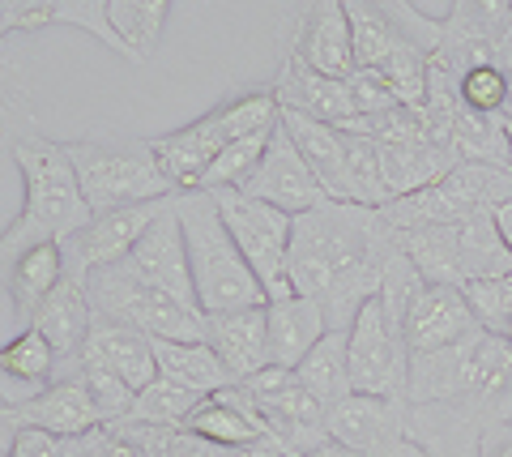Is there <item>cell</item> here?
<instances>
[{
    "label": "cell",
    "mask_w": 512,
    "mask_h": 457,
    "mask_svg": "<svg viewBox=\"0 0 512 457\" xmlns=\"http://www.w3.org/2000/svg\"><path fill=\"white\" fill-rule=\"evenodd\" d=\"M397 252V231L384 210L325 201L308 214H295L286 274L295 295L320 299L329 329H350L359 308L380 295Z\"/></svg>",
    "instance_id": "obj_1"
},
{
    "label": "cell",
    "mask_w": 512,
    "mask_h": 457,
    "mask_svg": "<svg viewBox=\"0 0 512 457\" xmlns=\"http://www.w3.org/2000/svg\"><path fill=\"white\" fill-rule=\"evenodd\" d=\"M13 163H18L26 201L22 214L0 231V270L35 244L73 240L94 218L82 197V184H77V171L64 154V141L18 137L13 141Z\"/></svg>",
    "instance_id": "obj_2"
},
{
    "label": "cell",
    "mask_w": 512,
    "mask_h": 457,
    "mask_svg": "<svg viewBox=\"0 0 512 457\" xmlns=\"http://www.w3.org/2000/svg\"><path fill=\"white\" fill-rule=\"evenodd\" d=\"M175 214H180V227H184L188 270H192V287H197V304L205 317L269 304L261 278L252 274V265L244 261V252H239L227 223H222L214 193L184 188V193H175Z\"/></svg>",
    "instance_id": "obj_3"
},
{
    "label": "cell",
    "mask_w": 512,
    "mask_h": 457,
    "mask_svg": "<svg viewBox=\"0 0 512 457\" xmlns=\"http://www.w3.org/2000/svg\"><path fill=\"white\" fill-rule=\"evenodd\" d=\"M64 154L77 171L90 214L141 206V201L175 197L180 188L167 180L163 163L154 159L150 137H77L64 141Z\"/></svg>",
    "instance_id": "obj_4"
},
{
    "label": "cell",
    "mask_w": 512,
    "mask_h": 457,
    "mask_svg": "<svg viewBox=\"0 0 512 457\" xmlns=\"http://www.w3.org/2000/svg\"><path fill=\"white\" fill-rule=\"evenodd\" d=\"M278 116H282V107L274 99V90L265 86V90L235 94V99L218 103L214 112H205L201 120H192L175 133L150 137V146H154V159L163 163L167 180L184 193V188H197V180L222 154V146H231L239 137H252V133L278 129Z\"/></svg>",
    "instance_id": "obj_5"
},
{
    "label": "cell",
    "mask_w": 512,
    "mask_h": 457,
    "mask_svg": "<svg viewBox=\"0 0 512 457\" xmlns=\"http://www.w3.org/2000/svg\"><path fill=\"white\" fill-rule=\"evenodd\" d=\"M86 299L94 321H116L146 338L167 342H205V312L175 304L167 291L141 278V270L128 257L86 274Z\"/></svg>",
    "instance_id": "obj_6"
},
{
    "label": "cell",
    "mask_w": 512,
    "mask_h": 457,
    "mask_svg": "<svg viewBox=\"0 0 512 457\" xmlns=\"http://www.w3.org/2000/svg\"><path fill=\"white\" fill-rule=\"evenodd\" d=\"M512 197V167H495V163H457L444 180L419 188L410 197H397L384 206L393 231L402 227H444V223H461L470 214L495 210L500 201Z\"/></svg>",
    "instance_id": "obj_7"
},
{
    "label": "cell",
    "mask_w": 512,
    "mask_h": 457,
    "mask_svg": "<svg viewBox=\"0 0 512 457\" xmlns=\"http://www.w3.org/2000/svg\"><path fill=\"white\" fill-rule=\"evenodd\" d=\"M214 201H218V214H222V223H227L231 240L239 244V252H244L252 274L261 278L265 299L295 295L291 274H286L295 218L274 210V206H265V201L248 197V193H239V188H218Z\"/></svg>",
    "instance_id": "obj_8"
},
{
    "label": "cell",
    "mask_w": 512,
    "mask_h": 457,
    "mask_svg": "<svg viewBox=\"0 0 512 457\" xmlns=\"http://www.w3.org/2000/svg\"><path fill=\"white\" fill-rule=\"evenodd\" d=\"M346 334H350V385H355V393L406 402V381H410L406 329L389 321L380 295L359 308V317L350 321Z\"/></svg>",
    "instance_id": "obj_9"
},
{
    "label": "cell",
    "mask_w": 512,
    "mask_h": 457,
    "mask_svg": "<svg viewBox=\"0 0 512 457\" xmlns=\"http://www.w3.org/2000/svg\"><path fill=\"white\" fill-rule=\"evenodd\" d=\"M355 39V65H384L397 47L436 52L444 26L410 5V0H342Z\"/></svg>",
    "instance_id": "obj_10"
},
{
    "label": "cell",
    "mask_w": 512,
    "mask_h": 457,
    "mask_svg": "<svg viewBox=\"0 0 512 457\" xmlns=\"http://www.w3.org/2000/svg\"><path fill=\"white\" fill-rule=\"evenodd\" d=\"M325 428L333 440L359 457H427L406 432V402L402 398H372L350 393L325 411Z\"/></svg>",
    "instance_id": "obj_11"
},
{
    "label": "cell",
    "mask_w": 512,
    "mask_h": 457,
    "mask_svg": "<svg viewBox=\"0 0 512 457\" xmlns=\"http://www.w3.org/2000/svg\"><path fill=\"white\" fill-rule=\"evenodd\" d=\"M239 193H248L256 201H265V206H274L282 214H308L316 206H325L329 193L320 188V180L312 176V167L303 163V154L295 150V141L286 137V129L278 124L274 137H269V146L261 154V163L248 171V180L239 184Z\"/></svg>",
    "instance_id": "obj_12"
},
{
    "label": "cell",
    "mask_w": 512,
    "mask_h": 457,
    "mask_svg": "<svg viewBox=\"0 0 512 457\" xmlns=\"http://www.w3.org/2000/svg\"><path fill=\"white\" fill-rule=\"evenodd\" d=\"M167 201L171 197L94 214L90 223L73 235V240H64V265H69V274H82L86 278L94 270H103V265H116L124 257H133V248L141 244V235L150 231L154 218L163 214Z\"/></svg>",
    "instance_id": "obj_13"
},
{
    "label": "cell",
    "mask_w": 512,
    "mask_h": 457,
    "mask_svg": "<svg viewBox=\"0 0 512 457\" xmlns=\"http://www.w3.org/2000/svg\"><path fill=\"white\" fill-rule=\"evenodd\" d=\"M141 270V278L154 282L158 291H167L175 304H184L192 312H201L197 304V287H192V270H188V244H184V227L175 214V197L163 206V214L150 223V231L141 235V244L128 257Z\"/></svg>",
    "instance_id": "obj_14"
},
{
    "label": "cell",
    "mask_w": 512,
    "mask_h": 457,
    "mask_svg": "<svg viewBox=\"0 0 512 457\" xmlns=\"http://www.w3.org/2000/svg\"><path fill=\"white\" fill-rule=\"evenodd\" d=\"M269 90H274L282 112H299V116L338 124V129H355L359 124L355 103H350V90H346L342 77L316 73L312 65H303L295 52H286L282 69H278L274 82H269Z\"/></svg>",
    "instance_id": "obj_15"
},
{
    "label": "cell",
    "mask_w": 512,
    "mask_h": 457,
    "mask_svg": "<svg viewBox=\"0 0 512 457\" xmlns=\"http://www.w3.org/2000/svg\"><path fill=\"white\" fill-rule=\"evenodd\" d=\"M291 52L312 65L316 73L325 77H346L355 73V39H350V18L342 0H308V9L299 13Z\"/></svg>",
    "instance_id": "obj_16"
},
{
    "label": "cell",
    "mask_w": 512,
    "mask_h": 457,
    "mask_svg": "<svg viewBox=\"0 0 512 457\" xmlns=\"http://www.w3.org/2000/svg\"><path fill=\"white\" fill-rule=\"evenodd\" d=\"M5 423L13 432L35 428V432L60 436V440H77V436H90L94 428H103V419H99V411H94L90 393H86V385L77 381V376H64V381L35 393L30 402L9 406Z\"/></svg>",
    "instance_id": "obj_17"
},
{
    "label": "cell",
    "mask_w": 512,
    "mask_h": 457,
    "mask_svg": "<svg viewBox=\"0 0 512 457\" xmlns=\"http://www.w3.org/2000/svg\"><path fill=\"white\" fill-rule=\"evenodd\" d=\"M406 346L410 355H423V351H440V346H453L461 338L478 334V317L470 312L466 295L461 287H419V295L410 299V312H406Z\"/></svg>",
    "instance_id": "obj_18"
},
{
    "label": "cell",
    "mask_w": 512,
    "mask_h": 457,
    "mask_svg": "<svg viewBox=\"0 0 512 457\" xmlns=\"http://www.w3.org/2000/svg\"><path fill=\"white\" fill-rule=\"evenodd\" d=\"M64 364L56 355V346L47 342L35 325L18 329L9 342H0V406H22L47 385L64 381Z\"/></svg>",
    "instance_id": "obj_19"
},
{
    "label": "cell",
    "mask_w": 512,
    "mask_h": 457,
    "mask_svg": "<svg viewBox=\"0 0 512 457\" xmlns=\"http://www.w3.org/2000/svg\"><path fill=\"white\" fill-rule=\"evenodd\" d=\"M90 325H94V312H90V299H86V278L64 274L60 287L47 295V304L39 308L35 329L56 346V355H60V364L69 376H77V364H82Z\"/></svg>",
    "instance_id": "obj_20"
},
{
    "label": "cell",
    "mask_w": 512,
    "mask_h": 457,
    "mask_svg": "<svg viewBox=\"0 0 512 457\" xmlns=\"http://www.w3.org/2000/svg\"><path fill=\"white\" fill-rule=\"evenodd\" d=\"M205 342L218 351L235 381L269 368V321L265 304L261 308H235V312H214L205 317Z\"/></svg>",
    "instance_id": "obj_21"
},
{
    "label": "cell",
    "mask_w": 512,
    "mask_h": 457,
    "mask_svg": "<svg viewBox=\"0 0 512 457\" xmlns=\"http://www.w3.org/2000/svg\"><path fill=\"white\" fill-rule=\"evenodd\" d=\"M380 150V171H384V193L389 201L397 197H410L419 188L444 180L461 159L453 150H444L436 137L423 133V137H410V141H384Z\"/></svg>",
    "instance_id": "obj_22"
},
{
    "label": "cell",
    "mask_w": 512,
    "mask_h": 457,
    "mask_svg": "<svg viewBox=\"0 0 512 457\" xmlns=\"http://www.w3.org/2000/svg\"><path fill=\"white\" fill-rule=\"evenodd\" d=\"M265 321H269V364H278V368H299V359L329 334L325 308L312 295L269 299Z\"/></svg>",
    "instance_id": "obj_23"
},
{
    "label": "cell",
    "mask_w": 512,
    "mask_h": 457,
    "mask_svg": "<svg viewBox=\"0 0 512 457\" xmlns=\"http://www.w3.org/2000/svg\"><path fill=\"white\" fill-rule=\"evenodd\" d=\"M64 274H69V265H64V244H35L0 270V282H5L9 304H13V317L22 321V329L35 325L39 308L47 304V295L60 287Z\"/></svg>",
    "instance_id": "obj_24"
},
{
    "label": "cell",
    "mask_w": 512,
    "mask_h": 457,
    "mask_svg": "<svg viewBox=\"0 0 512 457\" xmlns=\"http://www.w3.org/2000/svg\"><path fill=\"white\" fill-rule=\"evenodd\" d=\"M278 124L286 137L295 141V150L303 154V163L312 167V176L329 193V201H346V129L299 112H282Z\"/></svg>",
    "instance_id": "obj_25"
},
{
    "label": "cell",
    "mask_w": 512,
    "mask_h": 457,
    "mask_svg": "<svg viewBox=\"0 0 512 457\" xmlns=\"http://www.w3.org/2000/svg\"><path fill=\"white\" fill-rule=\"evenodd\" d=\"M82 355L94 359V364L111 368L133 393H141L158 376L154 338L137 334V329H128V325H116V321H94Z\"/></svg>",
    "instance_id": "obj_26"
},
{
    "label": "cell",
    "mask_w": 512,
    "mask_h": 457,
    "mask_svg": "<svg viewBox=\"0 0 512 457\" xmlns=\"http://www.w3.org/2000/svg\"><path fill=\"white\" fill-rule=\"evenodd\" d=\"M487 329L461 338L453 346H440V351H423V355H410V381H406V402L410 406H423V402H444L461 389L470 372V359L478 351Z\"/></svg>",
    "instance_id": "obj_27"
},
{
    "label": "cell",
    "mask_w": 512,
    "mask_h": 457,
    "mask_svg": "<svg viewBox=\"0 0 512 457\" xmlns=\"http://www.w3.org/2000/svg\"><path fill=\"white\" fill-rule=\"evenodd\" d=\"M397 248L406 252V261L419 270L427 287H461V240L457 223L444 227H402L397 231Z\"/></svg>",
    "instance_id": "obj_28"
},
{
    "label": "cell",
    "mask_w": 512,
    "mask_h": 457,
    "mask_svg": "<svg viewBox=\"0 0 512 457\" xmlns=\"http://www.w3.org/2000/svg\"><path fill=\"white\" fill-rule=\"evenodd\" d=\"M295 376H299V385L325 406V411L338 406L342 398H350L355 385H350V334L346 329H329V334L299 359Z\"/></svg>",
    "instance_id": "obj_29"
},
{
    "label": "cell",
    "mask_w": 512,
    "mask_h": 457,
    "mask_svg": "<svg viewBox=\"0 0 512 457\" xmlns=\"http://www.w3.org/2000/svg\"><path fill=\"white\" fill-rule=\"evenodd\" d=\"M154 359H158V376H167L175 385H188L197 393H218L235 385V376L227 372V364L218 359V351L210 342H167L154 338Z\"/></svg>",
    "instance_id": "obj_30"
},
{
    "label": "cell",
    "mask_w": 512,
    "mask_h": 457,
    "mask_svg": "<svg viewBox=\"0 0 512 457\" xmlns=\"http://www.w3.org/2000/svg\"><path fill=\"white\" fill-rule=\"evenodd\" d=\"M457 240H461V274H466V282L512 274V252L504 244L500 227H495L491 210L461 218V223H457ZM466 282H461V287H466Z\"/></svg>",
    "instance_id": "obj_31"
},
{
    "label": "cell",
    "mask_w": 512,
    "mask_h": 457,
    "mask_svg": "<svg viewBox=\"0 0 512 457\" xmlns=\"http://www.w3.org/2000/svg\"><path fill=\"white\" fill-rule=\"evenodd\" d=\"M167 13H171V0H111V26L128 43L137 65L158 52Z\"/></svg>",
    "instance_id": "obj_32"
},
{
    "label": "cell",
    "mask_w": 512,
    "mask_h": 457,
    "mask_svg": "<svg viewBox=\"0 0 512 457\" xmlns=\"http://www.w3.org/2000/svg\"><path fill=\"white\" fill-rule=\"evenodd\" d=\"M205 402V393L175 385L167 376H154V381L137 393L133 411H128V423H150V428H184L188 415Z\"/></svg>",
    "instance_id": "obj_33"
},
{
    "label": "cell",
    "mask_w": 512,
    "mask_h": 457,
    "mask_svg": "<svg viewBox=\"0 0 512 457\" xmlns=\"http://www.w3.org/2000/svg\"><path fill=\"white\" fill-rule=\"evenodd\" d=\"M47 26H73V30H86V35L99 39L107 52H116L124 60H133L128 43L116 35L111 26V0H52L47 5ZM137 65V60H133Z\"/></svg>",
    "instance_id": "obj_34"
},
{
    "label": "cell",
    "mask_w": 512,
    "mask_h": 457,
    "mask_svg": "<svg viewBox=\"0 0 512 457\" xmlns=\"http://www.w3.org/2000/svg\"><path fill=\"white\" fill-rule=\"evenodd\" d=\"M269 137H274V129H269V133H252V137H239V141H231V146H222V154H218L210 167H205V176L197 180V188H205V193H218V188H239V184L248 180V171L261 163Z\"/></svg>",
    "instance_id": "obj_35"
},
{
    "label": "cell",
    "mask_w": 512,
    "mask_h": 457,
    "mask_svg": "<svg viewBox=\"0 0 512 457\" xmlns=\"http://www.w3.org/2000/svg\"><path fill=\"white\" fill-rule=\"evenodd\" d=\"M461 103L478 116H504L508 103V69L500 56L474 60V65L461 73Z\"/></svg>",
    "instance_id": "obj_36"
},
{
    "label": "cell",
    "mask_w": 512,
    "mask_h": 457,
    "mask_svg": "<svg viewBox=\"0 0 512 457\" xmlns=\"http://www.w3.org/2000/svg\"><path fill=\"white\" fill-rule=\"evenodd\" d=\"M77 381L86 385L90 402H94V411H99L103 423H120V419H128V411H133V402H137V393L128 389L111 368L94 364V359L82 355V364H77Z\"/></svg>",
    "instance_id": "obj_37"
},
{
    "label": "cell",
    "mask_w": 512,
    "mask_h": 457,
    "mask_svg": "<svg viewBox=\"0 0 512 457\" xmlns=\"http://www.w3.org/2000/svg\"><path fill=\"white\" fill-rule=\"evenodd\" d=\"M427 60L431 56L419 52V47H397V52L380 65L402 107H423L427 103Z\"/></svg>",
    "instance_id": "obj_38"
},
{
    "label": "cell",
    "mask_w": 512,
    "mask_h": 457,
    "mask_svg": "<svg viewBox=\"0 0 512 457\" xmlns=\"http://www.w3.org/2000/svg\"><path fill=\"white\" fill-rule=\"evenodd\" d=\"M346 90H350V103H355L359 120H372V116H384V112H393V107H402L380 65H359L346 77Z\"/></svg>",
    "instance_id": "obj_39"
},
{
    "label": "cell",
    "mask_w": 512,
    "mask_h": 457,
    "mask_svg": "<svg viewBox=\"0 0 512 457\" xmlns=\"http://www.w3.org/2000/svg\"><path fill=\"white\" fill-rule=\"evenodd\" d=\"M9 457H69V440L35 432V428H18V432H13Z\"/></svg>",
    "instance_id": "obj_40"
},
{
    "label": "cell",
    "mask_w": 512,
    "mask_h": 457,
    "mask_svg": "<svg viewBox=\"0 0 512 457\" xmlns=\"http://www.w3.org/2000/svg\"><path fill=\"white\" fill-rule=\"evenodd\" d=\"M47 5L52 0H0V13L13 22V30H39L47 26Z\"/></svg>",
    "instance_id": "obj_41"
},
{
    "label": "cell",
    "mask_w": 512,
    "mask_h": 457,
    "mask_svg": "<svg viewBox=\"0 0 512 457\" xmlns=\"http://www.w3.org/2000/svg\"><path fill=\"white\" fill-rule=\"evenodd\" d=\"M478 457H512V423H495V428H487Z\"/></svg>",
    "instance_id": "obj_42"
},
{
    "label": "cell",
    "mask_w": 512,
    "mask_h": 457,
    "mask_svg": "<svg viewBox=\"0 0 512 457\" xmlns=\"http://www.w3.org/2000/svg\"><path fill=\"white\" fill-rule=\"evenodd\" d=\"M491 214H495V227H500L504 244H508V252H512V197H508V201H500V206H495Z\"/></svg>",
    "instance_id": "obj_43"
},
{
    "label": "cell",
    "mask_w": 512,
    "mask_h": 457,
    "mask_svg": "<svg viewBox=\"0 0 512 457\" xmlns=\"http://www.w3.org/2000/svg\"><path fill=\"white\" fill-rule=\"evenodd\" d=\"M303 457H359V453H355V449H346L342 440H333V436H329V440H320V445H316L312 453H303Z\"/></svg>",
    "instance_id": "obj_44"
},
{
    "label": "cell",
    "mask_w": 512,
    "mask_h": 457,
    "mask_svg": "<svg viewBox=\"0 0 512 457\" xmlns=\"http://www.w3.org/2000/svg\"><path fill=\"white\" fill-rule=\"evenodd\" d=\"M500 60H504V69H508V103H504V120H512V47L500 43Z\"/></svg>",
    "instance_id": "obj_45"
},
{
    "label": "cell",
    "mask_w": 512,
    "mask_h": 457,
    "mask_svg": "<svg viewBox=\"0 0 512 457\" xmlns=\"http://www.w3.org/2000/svg\"><path fill=\"white\" fill-rule=\"evenodd\" d=\"M504 133H508V167H512V120H504Z\"/></svg>",
    "instance_id": "obj_46"
},
{
    "label": "cell",
    "mask_w": 512,
    "mask_h": 457,
    "mask_svg": "<svg viewBox=\"0 0 512 457\" xmlns=\"http://www.w3.org/2000/svg\"><path fill=\"white\" fill-rule=\"evenodd\" d=\"M9 30H13V22L5 18V13H0V39H5V35H9Z\"/></svg>",
    "instance_id": "obj_47"
},
{
    "label": "cell",
    "mask_w": 512,
    "mask_h": 457,
    "mask_svg": "<svg viewBox=\"0 0 512 457\" xmlns=\"http://www.w3.org/2000/svg\"><path fill=\"white\" fill-rule=\"evenodd\" d=\"M5 457H9V453H5Z\"/></svg>",
    "instance_id": "obj_48"
}]
</instances>
